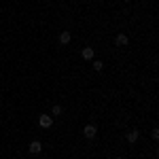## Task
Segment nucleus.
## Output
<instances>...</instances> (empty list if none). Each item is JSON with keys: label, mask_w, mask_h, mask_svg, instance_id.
<instances>
[{"label": "nucleus", "mask_w": 159, "mask_h": 159, "mask_svg": "<svg viewBox=\"0 0 159 159\" xmlns=\"http://www.w3.org/2000/svg\"><path fill=\"white\" fill-rule=\"evenodd\" d=\"M38 125H40L43 129H49L51 125H53V117H51V115H40V117H38Z\"/></svg>", "instance_id": "f257e3e1"}, {"label": "nucleus", "mask_w": 159, "mask_h": 159, "mask_svg": "<svg viewBox=\"0 0 159 159\" xmlns=\"http://www.w3.org/2000/svg\"><path fill=\"white\" fill-rule=\"evenodd\" d=\"M83 136H85V138H89V140H93V138L98 136V129H96V125H93V123L85 125V127H83Z\"/></svg>", "instance_id": "f03ea898"}, {"label": "nucleus", "mask_w": 159, "mask_h": 159, "mask_svg": "<svg viewBox=\"0 0 159 159\" xmlns=\"http://www.w3.org/2000/svg\"><path fill=\"white\" fill-rule=\"evenodd\" d=\"M28 151H30L32 155H40V151H43V142H40V140H32L30 147H28Z\"/></svg>", "instance_id": "7ed1b4c3"}, {"label": "nucleus", "mask_w": 159, "mask_h": 159, "mask_svg": "<svg viewBox=\"0 0 159 159\" xmlns=\"http://www.w3.org/2000/svg\"><path fill=\"white\" fill-rule=\"evenodd\" d=\"M115 45H117V47H127V45H129V36H127V34H117V36H115Z\"/></svg>", "instance_id": "20e7f679"}, {"label": "nucleus", "mask_w": 159, "mask_h": 159, "mask_svg": "<svg viewBox=\"0 0 159 159\" xmlns=\"http://www.w3.org/2000/svg\"><path fill=\"white\" fill-rule=\"evenodd\" d=\"M57 40H60V45H68V43L72 40V34H70L68 30H61L60 36H57Z\"/></svg>", "instance_id": "39448f33"}, {"label": "nucleus", "mask_w": 159, "mask_h": 159, "mask_svg": "<svg viewBox=\"0 0 159 159\" xmlns=\"http://www.w3.org/2000/svg\"><path fill=\"white\" fill-rule=\"evenodd\" d=\"M138 138H140V132H138V129H129L127 136H125V140H127L129 144H136V142H138Z\"/></svg>", "instance_id": "423d86ee"}, {"label": "nucleus", "mask_w": 159, "mask_h": 159, "mask_svg": "<svg viewBox=\"0 0 159 159\" xmlns=\"http://www.w3.org/2000/svg\"><path fill=\"white\" fill-rule=\"evenodd\" d=\"M81 55H83V60L91 61L93 57H96V51H93V47H85V49L81 51Z\"/></svg>", "instance_id": "0eeeda50"}, {"label": "nucleus", "mask_w": 159, "mask_h": 159, "mask_svg": "<svg viewBox=\"0 0 159 159\" xmlns=\"http://www.w3.org/2000/svg\"><path fill=\"white\" fill-rule=\"evenodd\" d=\"M91 66H93L96 72H102V70H104V61L102 60H91Z\"/></svg>", "instance_id": "6e6552de"}, {"label": "nucleus", "mask_w": 159, "mask_h": 159, "mask_svg": "<svg viewBox=\"0 0 159 159\" xmlns=\"http://www.w3.org/2000/svg\"><path fill=\"white\" fill-rule=\"evenodd\" d=\"M61 112H64V108H61L60 104H55V106L51 108V117H61Z\"/></svg>", "instance_id": "1a4fd4ad"}, {"label": "nucleus", "mask_w": 159, "mask_h": 159, "mask_svg": "<svg viewBox=\"0 0 159 159\" xmlns=\"http://www.w3.org/2000/svg\"><path fill=\"white\" fill-rule=\"evenodd\" d=\"M151 138H153V140H159V129H157V127H153V132H151Z\"/></svg>", "instance_id": "9d476101"}, {"label": "nucleus", "mask_w": 159, "mask_h": 159, "mask_svg": "<svg viewBox=\"0 0 159 159\" xmlns=\"http://www.w3.org/2000/svg\"><path fill=\"white\" fill-rule=\"evenodd\" d=\"M0 100H2V91H0Z\"/></svg>", "instance_id": "9b49d317"}, {"label": "nucleus", "mask_w": 159, "mask_h": 159, "mask_svg": "<svg viewBox=\"0 0 159 159\" xmlns=\"http://www.w3.org/2000/svg\"><path fill=\"white\" fill-rule=\"evenodd\" d=\"M115 159H123V157H115Z\"/></svg>", "instance_id": "f8f14e48"}]
</instances>
